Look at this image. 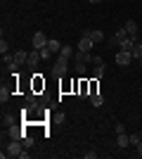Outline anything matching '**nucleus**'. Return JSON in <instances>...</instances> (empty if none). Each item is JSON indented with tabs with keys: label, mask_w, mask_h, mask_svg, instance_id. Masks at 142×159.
Instances as JSON below:
<instances>
[{
	"label": "nucleus",
	"mask_w": 142,
	"mask_h": 159,
	"mask_svg": "<svg viewBox=\"0 0 142 159\" xmlns=\"http://www.w3.org/2000/svg\"><path fill=\"white\" fill-rule=\"evenodd\" d=\"M116 133H126V126H123V124H116Z\"/></svg>",
	"instance_id": "nucleus-27"
},
{
	"label": "nucleus",
	"mask_w": 142,
	"mask_h": 159,
	"mask_svg": "<svg viewBox=\"0 0 142 159\" xmlns=\"http://www.w3.org/2000/svg\"><path fill=\"white\" fill-rule=\"evenodd\" d=\"M137 62H140V66H142V57H140V60H137Z\"/></svg>",
	"instance_id": "nucleus-30"
},
{
	"label": "nucleus",
	"mask_w": 142,
	"mask_h": 159,
	"mask_svg": "<svg viewBox=\"0 0 142 159\" xmlns=\"http://www.w3.org/2000/svg\"><path fill=\"white\" fill-rule=\"evenodd\" d=\"M41 60H43V57H41V50H31V52H28V57H26V66L36 69Z\"/></svg>",
	"instance_id": "nucleus-6"
},
{
	"label": "nucleus",
	"mask_w": 142,
	"mask_h": 159,
	"mask_svg": "<svg viewBox=\"0 0 142 159\" xmlns=\"http://www.w3.org/2000/svg\"><path fill=\"white\" fill-rule=\"evenodd\" d=\"M57 57H62V60H74V45H69V43H64Z\"/></svg>",
	"instance_id": "nucleus-9"
},
{
	"label": "nucleus",
	"mask_w": 142,
	"mask_h": 159,
	"mask_svg": "<svg viewBox=\"0 0 142 159\" xmlns=\"http://www.w3.org/2000/svg\"><path fill=\"white\" fill-rule=\"evenodd\" d=\"M135 40L137 38H126L121 43V45H118V50H133V45H135Z\"/></svg>",
	"instance_id": "nucleus-18"
},
{
	"label": "nucleus",
	"mask_w": 142,
	"mask_h": 159,
	"mask_svg": "<svg viewBox=\"0 0 142 159\" xmlns=\"http://www.w3.org/2000/svg\"><path fill=\"white\" fill-rule=\"evenodd\" d=\"M7 135H10V140H24L26 131H24V128H17V126H10L7 128Z\"/></svg>",
	"instance_id": "nucleus-7"
},
{
	"label": "nucleus",
	"mask_w": 142,
	"mask_h": 159,
	"mask_svg": "<svg viewBox=\"0 0 142 159\" xmlns=\"http://www.w3.org/2000/svg\"><path fill=\"white\" fill-rule=\"evenodd\" d=\"M90 105L93 107H102L104 105V95H102L100 90H93V93H90Z\"/></svg>",
	"instance_id": "nucleus-11"
},
{
	"label": "nucleus",
	"mask_w": 142,
	"mask_h": 159,
	"mask_svg": "<svg viewBox=\"0 0 142 159\" xmlns=\"http://www.w3.org/2000/svg\"><path fill=\"white\" fill-rule=\"evenodd\" d=\"M104 38H107V36H104V31H102V29H95V31H90V40H93V43H102Z\"/></svg>",
	"instance_id": "nucleus-13"
},
{
	"label": "nucleus",
	"mask_w": 142,
	"mask_h": 159,
	"mask_svg": "<svg viewBox=\"0 0 142 159\" xmlns=\"http://www.w3.org/2000/svg\"><path fill=\"white\" fill-rule=\"evenodd\" d=\"M104 69H107V64H104V62H102V64H95L93 76H95V79H102V76H104Z\"/></svg>",
	"instance_id": "nucleus-17"
},
{
	"label": "nucleus",
	"mask_w": 142,
	"mask_h": 159,
	"mask_svg": "<svg viewBox=\"0 0 142 159\" xmlns=\"http://www.w3.org/2000/svg\"><path fill=\"white\" fill-rule=\"evenodd\" d=\"M123 26H126V31H128L130 38H137V21H135V19H128Z\"/></svg>",
	"instance_id": "nucleus-12"
},
{
	"label": "nucleus",
	"mask_w": 142,
	"mask_h": 159,
	"mask_svg": "<svg viewBox=\"0 0 142 159\" xmlns=\"http://www.w3.org/2000/svg\"><path fill=\"white\" fill-rule=\"evenodd\" d=\"M140 143H142V133H130V145H140Z\"/></svg>",
	"instance_id": "nucleus-22"
},
{
	"label": "nucleus",
	"mask_w": 142,
	"mask_h": 159,
	"mask_svg": "<svg viewBox=\"0 0 142 159\" xmlns=\"http://www.w3.org/2000/svg\"><path fill=\"white\" fill-rule=\"evenodd\" d=\"M85 64H88V62H83L81 52H78V55L74 57V69H76V74H78V76H83V74H85Z\"/></svg>",
	"instance_id": "nucleus-8"
},
{
	"label": "nucleus",
	"mask_w": 142,
	"mask_h": 159,
	"mask_svg": "<svg viewBox=\"0 0 142 159\" xmlns=\"http://www.w3.org/2000/svg\"><path fill=\"white\" fill-rule=\"evenodd\" d=\"M93 45H95V43L90 40V31H83L81 38H78V45H76V48H78V52H90Z\"/></svg>",
	"instance_id": "nucleus-3"
},
{
	"label": "nucleus",
	"mask_w": 142,
	"mask_h": 159,
	"mask_svg": "<svg viewBox=\"0 0 142 159\" xmlns=\"http://www.w3.org/2000/svg\"><path fill=\"white\" fill-rule=\"evenodd\" d=\"M10 98H12V93H10V88H5V86H2V88H0V102L5 105V102H7Z\"/></svg>",
	"instance_id": "nucleus-19"
},
{
	"label": "nucleus",
	"mask_w": 142,
	"mask_h": 159,
	"mask_svg": "<svg viewBox=\"0 0 142 159\" xmlns=\"http://www.w3.org/2000/svg\"><path fill=\"white\" fill-rule=\"evenodd\" d=\"M5 124H7V126H12V124H14V119L10 116V114H7V116H2V126H5Z\"/></svg>",
	"instance_id": "nucleus-26"
},
{
	"label": "nucleus",
	"mask_w": 142,
	"mask_h": 159,
	"mask_svg": "<svg viewBox=\"0 0 142 159\" xmlns=\"http://www.w3.org/2000/svg\"><path fill=\"white\" fill-rule=\"evenodd\" d=\"M107 45H109V48H116V45H121V40L116 38V36H111V38L107 40Z\"/></svg>",
	"instance_id": "nucleus-25"
},
{
	"label": "nucleus",
	"mask_w": 142,
	"mask_h": 159,
	"mask_svg": "<svg viewBox=\"0 0 142 159\" xmlns=\"http://www.w3.org/2000/svg\"><path fill=\"white\" fill-rule=\"evenodd\" d=\"M67 71H69V60H62V57H57V62L52 64L50 74H52V76H57V79H62V76H67Z\"/></svg>",
	"instance_id": "nucleus-2"
},
{
	"label": "nucleus",
	"mask_w": 142,
	"mask_h": 159,
	"mask_svg": "<svg viewBox=\"0 0 142 159\" xmlns=\"http://www.w3.org/2000/svg\"><path fill=\"white\" fill-rule=\"evenodd\" d=\"M114 36H116V38H118V40H121V43H123V40H126V38H130V36H128V31H126V26L116 29V33H114Z\"/></svg>",
	"instance_id": "nucleus-21"
},
{
	"label": "nucleus",
	"mask_w": 142,
	"mask_h": 159,
	"mask_svg": "<svg viewBox=\"0 0 142 159\" xmlns=\"http://www.w3.org/2000/svg\"><path fill=\"white\" fill-rule=\"evenodd\" d=\"M21 152H24V143L21 140H10L5 152H2V159L5 157H21Z\"/></svg>",
	"instance_id": "nucleus-1"
},
{
	"label": "nucleus",
	"mask_w": 142,
	"mask_h": 159,
	"mask_svg": "<svg viewBox=\"0 0 142 159\" xmlns=\"http://www.w3.org/2000/svg\"><path fill=\"white\" fill-rule=\"evenodd\" d=\"M47 40H50V38H47L43 31H36L33 38H31V45H33V50H43V48L47 45Z\"/></svg>",
	"instance_id": "nucleus-4"
},
{
	"label": "nucleus",
	"mask_w": 142,
	"mask_h": 159,
	"mask_svg": "<svg viewBox=\"0 0 142 159\" xmlns=\"http://www.w3.org/2000/svg\"><path fill=\"white\" fill-rule=\"evenodd\" d=\"M116 145H118V150H126L130 145V135L128 133H116Z\"/></svg>",
	"instance_id": "nucleus-10"
},
{
	"label": "nucleus",
	"mask_w": 142,
	"mask_h": 159,
	"mask_svg": "<svg viewBox=\"0 0 142 159\" xmlns=\"http://www.w3.org/2000/svg\"><path fill=\"white\" fill-rule=\"evenodd\" d=\"M26 57H28V52H24V50H19V52H14V62L17 64H26Z\"/></svg>",
	"instance_id": "nucleus-16"
},
{
	"label": "nucleus",
	"mask_w": 142,
	"mask_h": 159,
	"mask_svg": "<svg viewBox=\"0 0 142 159\" xmlns=\"http://www.w3.org/2000/svg\"><path fill=\"white\" fill-rule=\"evenodd\" d=\"M47 48L52 50V55H59V50H62V43H59L57 38H50V40H47Z\"/></svg>",
	"instance_id": "nucleus-14"
},
{
	"label": "nucleus",
	"mask_w": 142,
	"mask_h": 159,
	"mask_svg": "<svg viewBox=\"0 0 142 159\" xmlns=\"http://www.w3.org/2000/svg\"><path fill=\"white\" fill-rule=\"evenodd\" d=\"M21 143H24V147H28V150H31V147L36 145V138H33V135H31V133H26V135H24V140H21Z\"/></svg>",
	"instance_id": "nucleus-20"
},
{
	"label": "nucleus",
	"mask_w": 142,
	"mask_h": 159,
	"mask_svg": "<svg viewBox=\"0 0 142 159\" xmlns=\"http://www.w3.org/2000/svg\"><path fill=\"white\" fill-rule=\"evenodd\" d=\"M130 62H133L130 50H118V52H116V64H118V66H128Z\"/></svg>",
	"instance_id": "nucleus-5"
},
{
	"label": "nucleus",
	"mask_w": 142,
	"mask_h": 159,
	"mask_svg": "<svg viewBox=\"0 0 142 159\" xmlns=\"http://www.w3.org/2000/svg\"><path fill=\"white\" fill-rule=\"evenodd\" d=\"M41 57H43V60H50V57H52V50H50V48H43V50H41Z\"/></svg>",
	"instance_id": "nucleus-24"
},
{
	"label": "nucleus",
	"mask_w": 142,
	"mask_h": 159,
	"mask_svg": "<svg viewBox=\"0 0 142 159\" xmlns=\"http://www.w3.org/2000/svg\"><path fill=\"white\" fill-rule=\"evenodd\" d=\"M130 55H133V60H140V57H142V43H140V40H135V45H133Z\"/></svg>",
	"instance_id": "nucleus-15"
},
{
	"label": "nucleus",
	"mask_w": 142,
	"mask_h": 159,
	"mask_svg": "<svg viewBox=\"0 0 142 159\" xmlns=\"http://www.w3.org/2000/svg\"><path fill=\"white\" fill-rule=\"evenodd\" d=\"M5 52H10V43H7V38H2L0 40V55H5Z\"/></svg>",
	"instance_id": "nucleus-23"
},
{
	"label": "nucleus",
	"mask_w": 142,
	"mask_h": 159,
	"mask_svg": "<svg viewBox=\"0 0 142 159\" xmlns=\"http://www.w3.org/2000/svg\"><path fill=\"white\" fill-rule=\"evenodd\" d=\"M90 2H93V5H97V2H102V0H90Z\"/></svg>",
	"instance_id": "nucleus-29"
},
{
	"label": "nucleus",
	"mask_w": 142,
	"mask_h": 159,
	"mask_svg": "<svg viewBox=\"0 0 142 159\" xmlns=\"http://www.w3.org/2000/svg\"><path fill=\"white\" fill-rule=\"evenodd\" d=\"M137 154H140V157H142V143H140V145H137Z\"/></svg>",
	"instance_id": "nucleus-28"
}]
</instances>
